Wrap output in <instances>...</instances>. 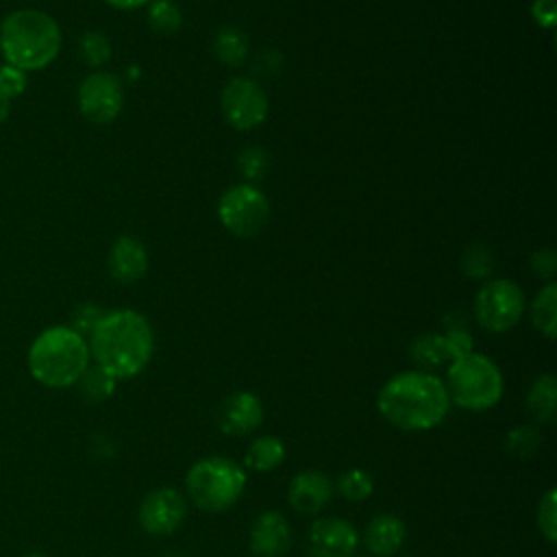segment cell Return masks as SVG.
Returning <instances> with one entry per match:
<instances>
[{
  "label": "cell",
  "instance_id": "10",
  "mask_svg": "<svg viewBox=\"0 0 557 557\" xmlns=\"http://www.w3.org/2000/svg\"><path fill=\"white\" fill-rule=\"evenodd\" d=\"M124 104L122 83L115 74L98 70L78 85V111L94 124L113 122Z\"/></svg>",
  "mask_w": 557,
  "mask_h": 557
},
{
  "label": "cell",
  "instance_id": "17",
  "mask_svg": "<svg viewBox=\"0 0 557 557\" xmlns=\"http://www.w3.org/2000/svg\"><path fill=\"white\" fill-rule=\"evenodd\" d=\"M407 529L405 522L394 513H379L374 516L363 533L366 548L374 557H394L400 546L405 544Z\"/></svg>",
  "mask_w": 557,
  "mask_h": 557
},
{
  "label": "cell",
  "instance_id": "20",
  "mask_svg": "<svg viewBox=\"0 0 557 557\" xmlns=\"http://www.w3.org/2000/svg\"><path fill=\"white\" fill-rule=\"evenodd\" d=\"M531 322L546 337L555 339L557 335V283H546L531 302Z\"/></svg>",
  "mask_w": 557,
  "mask_h": 557
},
{
  "label": "cell",
  "instance_id": "26",
  "mask_svg": "<svg viewBox=\"0 0 557 557\" xmlns=\"http://www.w3.org/2000/svg\"><path fill=\"white\" fill-rule=\"evenodd\" d=\"M78 50L83 61L91 67H100L111 59V41L98 30L83 33V37L78 39Z\"/></svg>",
  "mask_w": 557,
  "mask_h": 557
},
{
  "label": "cell",
  "instance_id": "15",
  "mask_svg": "<svg viewBox=\"0 0 557 557\" xmlns=\"http://www.w3.org/2000/svg\"><path fill=\"white\" fill-rule=\"evenodd\" d=\"M292 546V527L278 511H263L250 527V550L259 557H281Z\"/></svg>",
  "mask_w": 557,
  "mask_h": 557
},
{
  "label": "cell",
  "instance_id": "19",
  "mask_svg": "<svg viewBox=\"0 0 557 557\" xmlns=\"http://www.w3.org/2000/svg\"><path fill=\"white\" fill-rule=\"evenodd\" d=\"M285 459V444L274 435L255 437L244 455V466L255 472H272Z\"/></svg>",
  "mask_w": 557,
  "mask_h": 557
},
{
  "label": "cell",
  "instance_id": "16",
  "mask_svg": "<svg viewBox=\"0 0 557 557\" xmlns=\"http://www.w3.org/2000/svg\"><path fill=\"white\" fill-rule=\"evenodd\" d=\"M107 265L113 281L122 285H131L139 281L148 270L146 246L133 235H120L109 250Z\"/></svg>",
  "mask_w": 557,
  "mask_h": 557
},
{
  "label": "cell",
  "instance_id": "21",
  "mask_svg": "<svg viewBox=\"0 0 557 557\" xmlns=\"http://www.w3.org/2000/svg\"><path fill=\"white\" fill-rule=\"evenodd\" d=\"M411 357L416 363H422L424 368H435V366L450 363L457 359L446 333L444 335H440V333L420 335L411 344Z\"/></svg>",
  "mask_w": 557,
  "mask_h": 557
},
{
  "label": "cell",
  "instance_id": "38",
  "mask_svg": "<svg viewBox=\"0 0 557 557\" xmlns=\"http://www.w3.org/2000/svg\"><path fill=\"white\" fill-rule=\"evenodd\" d=\"M168 557H185V555H178V553H176V555H168Z\"/></svg>",
  "mask_w": 557,
  "mask_h": 557
},
{
  "label": "cell",
  "instance_id": "2",
  "mask_svg": "<svg viewBox=\"0 0 557 557\" xmlns=\"http://www.w3.org/2000/svg\"><path fill=\"white\" fill-rule=\"evenodd\" d=\"M379 413L403 431L437 426L450 407L444 381L431 372L409 370L392 376L376 396Z\"/></svg>",
  "mask_w": 557,
  "mask_h": 557
},
{
  "label": "cell",
  "instance_id": "7",
  "mask_svg": "<svg viewBox=\"0 0 557 557\" xmlns=\"http://www.w3.org/2000/svg\"><path fill=\"white\" fill-rule=\"evenodd\" d=\"M218 218L231 235L244 239L255 237L265 228L270 220L268 196L250 183L233 185L220 196Z\"/></svg>",
  "mask_w": 557,
  "mask_h": 557
},
{
  "label": "cell",
  "instance_id": "12",
  "mask_svg": "<svg viewBox=\"0 0 557 557\" xmlns=\"http://www.w3.org/2000/svg\"><path fill=\"white\" fill-rule=\"evenodd\" d=\"M357 546L359 533L344 518H320L309 529V550L313 557H352Z\"/></svg>",
  "mask_w": 557,
  "mask_h": 557
},
{
  "label": "cell",
  "instance_id": "9",
  "mask_svg": "<svg viewBox=\"0 0 557 557\" xmlns=\"http://www.w3.org/2000/svg\"><path fill=\"white\" fill-rule=\"evenodd\" d=\"M220 109L228 126L235 131H252L268 117V96L255 78L235 76L220 94Z\"/></svg>",
  "mask_w": 557,
  "mask_h": 557
},
{
  "label": "cell",
  "instance_id": "5",
  "mask_svg": "<svg viewBox=\"0 0 557 557\" xmlns=\"http://www.w3.org/2000/svg\"><path fill=\"white\" fill-rule=\"evenodd\" d=\"M444 387L457 407L485 411L500 403L505 381L500 368L490 357L472 350L448 363Z\"/></svg>",
  "mask_w": 557,
  "mask_h": 557
},
{
  "label": "cell",
  "instance_id": "3",
  "mask_svg": "<svg viewBox=\"0 0 557 557\" xmlns=\"http://www.w3.org/2000/svg\"><path fill=\"white\" fill-rule=\"evenodd\" d=\"M61 44V26L41 9H15L0 24V54L26 74L48 67L59 57Z\"/></svg>",
  "mask_w": 557,
  "mask_h": 557
},
{
  "label": "cell",
  "instance_id": "24",
  "mask_svg": "<svg viewBox=\"0 0 557 557\" xmlns=\"http://www.w3.org/2000/svg\"><path fill=\"white\" fill-rule=\"evenodd\" d=\"M148 24L159 35H172L183 26V13L172 0H150Z\"/></svg>",
  "mask_w": 557,
  "mask_h": 557
},
{
  "label": "cell",
  "instance_id": "34",
  "mask_svg": "<svg viewBox=\"0 0 557 557\" xmlns=\"http://www.w3.org/2000/svg\"><path fill=\"white\" fill-rule=\"evenodd\" d=\"M531 270H533V274H535V276L553 281L555 270H557V259H555L553 248L535 250V252H533V257H531Z\"/></svg>",
  "mask_w": 557,
  "mask_h": 557
},
{
  "label": "cell",
  "instance_id": "6",
  "mask_svg": "<svg viewBox=\"0 0 557 557\" xmlns=\"http://www.w3.org/2000/svg\"><path fill=\"white\" fill-rule=\"evenodd\" d=\"M246 490L244 468L228 457H205L185 474V492L189 500L209 513L228 509Z\"/></svg>",
  "mask_w": 557,
  "mask_h": 557
},
{
  "label": "cell",
  "instance_id": "35",
  "mask_svg": "<svg viewBox=\"0 0 557 557\" xmlns=\"http://www.w3.org/2000/svg\"><path fill=\"white\" fill-rule=\"evenodd\" d=\"M109 7L113 9H122V11H133V9H139L144 4H148L150 0H104Z\"/></svg>",
  "mask_w": 557,
  "mask_h": 557
},
{
  "label": "cell",
  "instance_id": "22",
  "mask_svg": "<svg viewBox=\"0 0 557 557\" xmlns=\"http://www.w3.org/2000/svg\"><path fill=\"white\" fill-rule=\"evenodd\" d=\"M213 52L224 65L239 67L248 57V37L235 26H224L213 39Z\"/></svg>",
  "mask_w": 557,
  "mask_h": 557
},
{
  "label": "cell",
  "instance_id": "23",
  "mask_svg": "<svg viewBox=\"0 0 557 557\" xmlns=\"http://www.w3.org/2000/svg\"><path fill=\"white\" fill-rule=\"evenodd\" d=\"M115 379L104 372L100 366H87V370L81 374V379L76 381L78 385V392L81 396L87 400V403H104L113 396L115 392Z\"/></svg>",
  "mask_w": 557,
  "mask_h": 557
},
{
  "label": "cell",
  "instance_id": "37",
  "mask_svg": "<svg viewBox=\"0 0 557 557\" xmlns=\"http://www.w3.org/2000/svg\"><path fill=\"white\" fill-rule=\"evenodd\" d=\"M24 557H46V555H39V553H30V555H24Z\"/></svg>",
  "mask_w": 557,
  "mask_h": 557
},
{
  "label": "cell",
  "instance_id": "4",
  "mask_svg": "<svg viewBox=\"0 0 557 557\" xmlns=\"http://www.w3.org/2000/svg\"><path fill=\"white\" fill-rule=\"evenodd\" d=\"M91 361L87 339L72 326H48L30 344L26 363L33 379L46 387L76 385Z\"/></svg>",
  "mask_w": 557,
  "mask_h": 557
},
{
  "label": "cell",
  "instance_id": "8",
  "mask_svg": "<svg viewBox=\"0 0 557 557\" xmlns=\"http://www.w3.org/2000/svg\"><path fill=\"white\" fill-rule=\"evenodd\" d=\"M524 305V294L513 281L492 278L476 292L474 318L483 329L505 333L520 322Z\"/></svg>",
  "mask_w": 557,
  "mask_h": 557
},
{
  "label": "cell",
  "instance_id": "18",
  "mask_svg": "<svg viewBox=\"0 0 557 557\" xmlns=\"http://www.w3.org/2000/svg\"><path fill=\"white\" fill-rule=\"evenodd\" d=\"M527 409L540 424L550 422L557 409V379L553 374H540L527 394Z\"/></svg>",
  "mask_w": 557,
  "mask_h": 557
},
{
  "label": "cell",
  "instance_id": "33",
  "mask_svg": "<svg viewBox=\"0 0 557 557\" xmlns=\"http://www.w3.org/2000/svg\"><path fill=\"white\" fill-rule=\"evenodd\" d=\"M531 17L540 28L553 30L557 20V0H533L531 2Z\"/></svg>",
  "mask_w": 557,
  "mask_h": 557
},
{
  "label": "cell",
  "instance_id": "31",
  "mask_svg": "<svg viewBox=\"0 0 557 557\" xmlns=\"http://www.w3.org/2000/svg\"><path fill=\"white\" fill-rule=\"evenodd\" d=\"M28 81H26V72L4 63L0 65V96H4L7 100H13L17 96L24 94Z\"/></svg>",
  "mask_w": 557,
  "mask_h": 557
},
{
  "label": "cell",
  "instance_id": "28",
  "mask_svg": "<svg viewBox=\"0 0 557 557\" xmlns=\"http://www.w3.org/2000/svg\"><path fill=\"white\" fill-rule=\"evenodd\" d=\"M537 529L542 533V537L548 544L557 542V492L555 487L546 490V494L540 498L537 503Z\"/></svg>",
  "mask_w": 557,
  "mask_h": 557
},
{
  "label": "cell",
  "instance_id": "11",
  "mask_svg": "<svg viewBox=\"0 0 557 557\" xmlns=\"http://www.w3.org/2000/svg\"><path fill=\"white\" fill-rule=\"evenodd\" d=\"M187 516V500L174 487L152 490L139 505V524L150 535L174 533Z\"/></svg>",
  "mask_w": 557,
  "mask_h": 557
},
{
  "label": "cell",
  "instance_id": "36",
  "mask_svg": "<svg viewBox=\"0 0 557 557\" xmlns=\"http://www.w3.org/2000/svg\"><path fill=\"white\" fill-rule=\"evenodd\" d=\"M9 111H11V100H7L4 96H0V124L9 117Z\"/></svg>",
  "mask_w": 557,
  "mask_h": 557
},
{
  "label": "cell",
  "instance_id": "30",
  "mask_svg": "<svg viewBox=\"0 0 557 557\" xmlns=\"http://www.w3.org/2000/svg\"><path fill=\"white\" fill-rule=\"evenodd\" d=\"M492 252L485 246H470L461 257V270L466 276L483 278L492 272Z\"/></svg>",
  "mask_w": 557,
  "mask_h": 557
},
{
  "label": "cell",
  "instance_id": "32",
  "mask_svg": "<svg viewBox=\"0 0 557 557\" xmlns=\"http://www.w3.org/2000/svg\"><path fill=\"white\" fill-rule=\"evenodd\" d=\"M104 315V311L91 302L87 305H81L76 311H74V322H72V329L76 333H81L85 337V333H91L94 326L98 324V320Z\"/></svg>",
  "mask_w": 557,
  "mask_h": 557
},
{
  "label": "cell",
  "instance_id": "27",
  "mask_svg": "<svg viewBox=\"0 0 557 557\" xmlns=\"http://www.w3.org/2000/svg\"><path fill=\"white\" fill-rule=\"evenodd\" d=\"M540 433L533 426H516L505 435V450L511 457L529 459L540 448Z\"/></svg>",
  "mask_w": 557,
  "mask_h": 557
},
{
  "label": "cell",
  "instance_id": "1",
  "mask_svg": "<svg viewBox=\"0 0 557 557\" xmlns=\"http://www.w3.org/2000/svg\"><path fill=\"white\" fill-rule=\"evenodd\" d=\"M89 355L115 381L137 376L154 350V333L148 318L135 309L104 311L89 333Z\"/></svg>",
  "mask_w": 557,
  "mask_h": 557
},
{
  "label": "cell",
  "instance_id": "25",
  "mask_svg": "<svg viewBox=\"0 0 557 557\" xmlns=\"http://www.w3.org/2000/svg\"><path fill=\"white\" fill-rule=\"evenodd\" d=\"M335 490L350 503H361L366 500L372 490H374V479L370 472L361 470V468H350L344 470L335 483Z\"/></svg>",
  "mask_w": 557,
  "mask_h": 557
},
{
  "label": "cell",
  "instance_id": "14",
  "mask_svg": "<svg viewBox=\"0 0 557 557\" xmlns=\"http://www.w3.org/2000/svg\"><path fill=\"white\" fill-rule=\"evenodd\" d=\"M333 481L320 470H302L292 476L287 487L289 505L305 516L320 513L333 498Z\"/></svg>",
  "mask_w": 557,
  "mask_h": 557
},
{
  "label": "cell",
  "instance_id": "13",
  "mask_svg": "<svg viewBox=\"0 0 557 557\" xmlns=\"http://www.w3.org/2000/svg\"><path fill=\"white\" fill-rule=\"evenodd\" d=\"M263 422V405L252 392H235L218 407V426L222 433L242 437L257 431Z\"/></svg>",
  "mask_w": 557,
  "mask_h": 557
},
{
  "label": "cell",
  "instance_id": "29",
  "mask_svg": "<svg viewBox=\"0 0 557 557\" xmlns=\"http://www.w3.org/2000/svg\"><path fill=\"white\" fill-rule=\"evenodd\" d=\"M268 168H270L268 152L259 146H250V148L242 150L239 157H237V170L248 183H255V181L263 178Z\"/></svg>",
  "mask_w": 557,
  "mask_h": 557
}]
</instances>
